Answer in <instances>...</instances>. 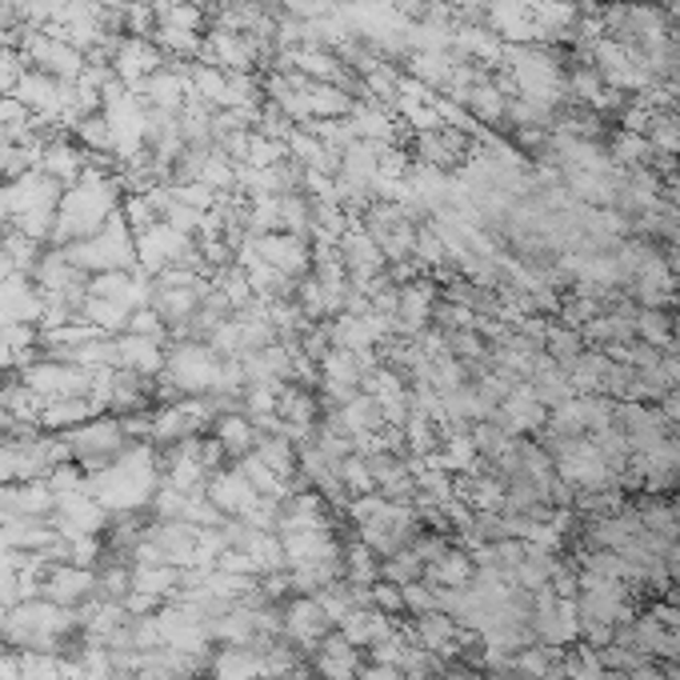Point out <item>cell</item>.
Masks as SVG:
<instances>
[{"instance_id": "277c9868", "label": "cell", "mask_w": 680, "mask_h": 680, "mask_svg": "<svg viewBox=\"0 0 680 680\" xmlns=\"http://www.w3.org/2000/svg\"><path fill=\"white\" fill-rule=\"evenodd\" d=\"M21 53H24V61H29V68H41L48 77L65 80V85L80 80V73H85V65H88V56L80 53V48H73L68 41H56L53 33H33V29L24 33Z\"/></svg>"}, {"instance_id": "4fadbf2b", "label": "cell", "mask_w": 680, "mask_h": 680, "mask_svg": "<svg viewBox=\"0 0 680 680\" xmlns=\"http://www.w3.org/2000/svg\"><path fill=\"white\" fill-rule=\"evenodd\" d=\"M209 432L217 437L220 449H224L229 464H237L241 457L256 452V440H261V428H256L253 420L244 417V413H220V417L212 420Z\"/></svg>"}, {"instance_id": "8fae6325", "label": "cell", "mask_w": 680, "mask_h": 680, "mask_svg": "<svg viewBox=\"0 0 680 680\" xmlns=\"http://www.w3.org/2000/svg\"><path fill=\"white\" fill-rule=\"evenodd\" d=\"M165 357L168 344L153 337H132V332H121L117 337V369H129V373H141L149 381L165 373Z\"/></svg>"}, {"instance_id": "3957f363", "label": "cell", "mask_w": 680, "mask_h": 680, "mask_svg": "<svg viewBox=\"0 0 680 680\" xmlns=\"http://www.w3.org/2000/svg\"><path fill=\"white\" fill-rule=\"evenodd\" d=\"M92 369L73 361H56V357H41V361L24 364L21 381L44 401H61V396H88L92 393Z\"/></svg>"}, {"instance_id": "e0dca14e", "label": "cell", "mask_w": 680, "mask_h": 680, "mask_svg": "<svg viewBox=\"0 0 680 680\" xmlns=\"http://www.w3.org/2000/svg\"><path fill=\"white\" fill-rule=\"evenodd\" d=\"M340 577L352 584H376L381 581V557H376L361 537L340 545Z\"/></svg>"}, {"instance_id": "52a82bcc", "label": "cell", "mask_w": 680, "mask_h": 680, "mask_svg": "<svg viewBox=\"0 0 680 680\" xmlns=\"http://www.w3.org/2000/svg\"><path fill=\"white\" fill-rule=\"evenodd\" d=\"M41 601H53L61 608H85L88 601H97V569L53 564L41 581Z\"/></svg>"}, {"instance_id": "d4e9b609", "label": "cell", "mask_w": 680, "mask_h": 680, "mask_svg": "<svg viewBox=\"0 0 680 680\" xmlns=\"http://www.w3.org/2000/svg\"><path fill=\"white\" fill-rule=\"evenodd\" d=\"M281 680H320L317 672H308V669H297V672H288V677H281Z\"/></svg>"}, {"instance_id": "2e32d148", "label": "cell", "mask_w": 680, "mask_h": 680, "mask_svg": "<svg viewBox=\"0 0 680 680\" xmlns=\"http://www.w3.org/2000/svg\"><path fill=\"white\" fill-rule=\"evenodd\" d=\"M100 417V405L92 396H61V401H48L41 408V432H68V428L85 425V420Z\"/></svg>"}, {"instance_id": "9a60e30c", "label": "cell", "mask_w": 680, "mask_h": 680, "mask_svg": "<svg viewBox=\"0 0 680 680\" xmlns=\"http://www.w3.org/2000/svg\"><path fill=\"white\" fill-rule=\"evenodd\" d=\"M212 680H264L261 652L253 645H220V652L209 660Z\"/></svg>"}, {"instance_id": "603a6c76", "label": "cell", "mask_w": 680, "mask_h": 680, "mask_svg": "<svg viewBox=\"0 0 680 680\" xmlns=\"http://www.w3.org/2000/svg\"><path fill=\"white\" fill-rule=\"evenodd\" d=\"M0 680H21V657L0 652Z\"/></svg>"}, {"instance_id": "ba28073f", "label": "cell", "mask_w": 680, "mask_h": 680, "mask_svg": "<svg viewBox=\"0 0 680 680\" xmlns=\"http://www.w3.org/2000/svg\"><path fill=\"white\" fill-rule=\"evenodd\" d=\"M253 249L264 264H273L276 273L293 276V281L312 273V249H308L305 237H293V232H264V237H256Z\"/></svg>"}, {"instance_id": "7a4b0ae2", "label": "cell", "mask_w": 680, "mask_h": 680, "mask_svg": "<svg viewBox=\"0 0 680 680\" xmlns=\"http://www.w3.org/2000/svg\"><path fill=\"white\" fill-rule=\"evenodd\" d=\"M217 352L205 344V340H173L165 357V381L173 384L180 396H209L217 388V373H220Z\"/></svg>"}, {"instance_id": "9c48e42d", "label": "cell", "mask_w": 680, "mask_h": 680, "mask_svg": "<svg viewBox=\"0 0 680 680\" xmlns=\"http://www.w3.org/2000/svg\"><path fill=\"white\" fill-rule=\"evenodd\" d=\"M205 496H209L224 516H249L256 508V501H261V493L249 484V476H244L237 464L212 472L209 484H205Z\"/></svg>"}, {"instance_id": "5bb4252c", "label": "cell", "mask_w": 680, "mask_h": 680, "mask_svg": "<svg viewBox=\"0 0 680 680\" xmlns=\"http://www.w3.org/2000/svg\"><path fill=\"white\" fill-rule=\"evenodd\" d=\"M393 625H396L393 616H384V613H376L373 604H364V608H352V613L340 621V637L357 648H373V645H381V640L393 637L396 633Z\"/></svg>"}, {"instance_id": "7402d4cb", "label": "cell", "mask_w": 680, "mask_h": 680, "mask_svg": "<svg viewBox=\"0 0 680 680\" xmlns=\"http://www.w3.org/2000/svg\"><path fill=\"white\" fill-rule=\"evenodd\" d=\"M369 593H373V608L376 613H384V616H401L405 613V589H401V584H388V581H376L373 589H369Z\"/></svg>"}, {"instance_id": "d6986e66", "label": "cell", "mask_w": 680, "mask_h": 680, "mask_svg": "<svg viewBox=\"0 0 680 680\" xmlns=\"http://www.w3.org/2000/svg\"><path fill=\"white\" fill-rule=\"evenodd\" d=\"M381 581L401 584V589H405V584L425 581V560H420L413 549L393 552V557H384V560H381Z\"/></svg>"}, {"instance_id": "ac0fdd59", "label": "cell", "mask_w": 680, "mask_h": 680, "mask_svg": "<svg viewBox=\"0 0 680 680\" xmlns=\"http://www.w3.org/2000/svg\"><path fill=\"white\" fill-rule=\"evenodd\" d=\"M73 136H77V144L85 153H100V156L117 153V136H112V124L105 112H92L80 124H73Z\"/></svg>"}, {"instance_id": "cb8c5ba5", "label": "cell", "mask_w": 680, "mask_h": 680, "mask_svg": "<svg viewBox=\"0 0 680 680\" xmlns=\"http://www.w3.org/2000/svg\"><path fill=\"white\" fill-rule=\"evenodd\" d=\"M12 276H17V264H12V256L4 253V244H0V285L12 281Z\"/></svg>"}, {"instance_id": "44dd1931", "label": "cell", "mask_w": 680, "mask_h": 680, "mask_svg": "<svg viewBox=\"0 0 680 680\" xmlns=\"http://www.w3.org/2000/svg\"><path fill=\"white\" fill-rule=\"evenodd\" d=\"M132 337H153V340H168V325L161 320V312H156L153 305L149 308H132V317H129V329Z\"/></svg>"}, {"instance_id": "5b68a950", "label": "cell", "mask_w": 680, "mask_h": 680, "mask_svg": "<svg viewBox=\"0 0 680 680\" xmlns=\"http://www.w3.org/2000/svg\"><path fill=\"white\" fill-rule=\"evenodd\" d=\"M364 376H369V369L361 364L357 352L329 349V357L320 361V376H317L320 401H329V405H349L352 396L364 393Z\"/></svg>"}, {"instance_id": "7c38bea8", "label": "cell", "mask_w": 680, "mask_h": 680, "mask_svg": "<svg viewBox=\"0 0 680 680\" xmlns=\"http://www.w3.org/2000/svg\"><path fill=\"white\" fill-rule=\"evenodd\" d=\"M4 513L24 516V520H48L56 513V493L48 489V481H17L4 484Z\"/></svg>"}, {"instance_id": "ffe728a7", "label": "cell", "mask_w": 680, "mask_h": 680, "mask_svg": "<svg viewBox=\"0 0 680 680\" xmlns=\"http://www.w3.org/2000/svg\"><path fill=\"white\" fill-rule=\"evenodd\" d=\"M337 472H340V484H344V493H349V496H369V493H376V476H373V469H369V461H364L361 452L344 457Z\"/></svg>"}, {"instance_id": "8992f818", "label": "cell", "mask_w": 680, "mask_h": 680, "mask_svg": "<svg viewBox=\"0 0 680 680\" xmlns=\"http://www.w3.org/2000/svg\"><path fill=\"white\" fill-rule=\"evenodd\" d=\"M332 616L325 613V604L317 596H288L285 608H281V633H285L300 652L317 648L320 640L332 633Z\"/></svg>"}, {"instance_id": "6da1fadb", "label": "cell", "mask_w": 680, "mask_h": 680, "mask_svg": "<svg viewBox=\"0 0 680 680\" xmlns=\"http://www.w3.org/2000/svg\"><path fill=\"white\" fill-rule=\"evenodd\" d=\"M65 256L77 264L80 273H132L136 268V237H132L129 220L117 209L92 237L65 244Z\"/></svg>"}, {"instance_id": "30bf717a", "label": "cell", "mask_w": 680, "mask_h": 680, "mask_svg": "<svg viewBox=\"0 0 680 680\" xmlns=\"http://www.w3.org/2000/svg\"><path fill=\"white\" fill-rule=\"evenodd\" d=\"M308 660H312V672L320 680H361V648L349 645L340 633H329L317 648H308Z\"/></svg>"}]
</instances>
